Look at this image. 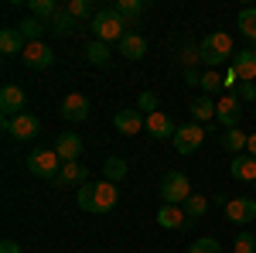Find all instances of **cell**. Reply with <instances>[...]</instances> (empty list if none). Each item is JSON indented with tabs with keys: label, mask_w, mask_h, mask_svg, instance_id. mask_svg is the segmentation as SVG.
Masks as SVG:
<instances>
[{
	"label": "cell",
	"mask_w": 256,
	"mask_h": 253,
	"mask_svg": "<svg viewBox=\"0 0 256 253\" xmlns=\"http://www.w3.org/2000/svg\"><path fill=\"white\" fill-rule=\"evenodd\" d=\"M0 127L14 137V140H34V137L41 134V120L34 117V113H28V110L18 113V117H4V120H0Z\"/></svg>",
	"instance_id": "8992f818"
},
{
	"label": "cell",
	"mask_w": 256,
	"mask_h": 253,
	"mask_svg": "<svg viewBox=\"0 0 256 253\" xmlns=\"http://www.w3.org/2000/svg\"><path fill=\"white\" fill-rule=\"evenodd\" d=\"M246 154L256 157V134H250V144H246Z\"/></svg>",
	"instance_id": "60d3db41"
},
{
	"label": "cell",
	"mask_w": 256,
	"mask_h": 253,
	"mask_svg": "<svg viewBox=\"0 0 256 253\" xmlns=\"http://www.w3.org/2000/svg\"><path fill=\"white\" fill-rule=\"evenodd\" d=\"M31 14L41 21H52L58 14V7H55V0H31Z\"/></svg>",
	"instance_id": "f546056e"
},
{
	"label": "cell",
	"mask_w": 256,
	"mask_h": 253,
	"mask_svg": "<svg viewBox=\"0 0 256 253\" xmlns=\"http://www.w3.org/2000/svg\"><path fill=\"white\" fill-rule=\"evenodd\" d=\"M195 62H202V52H198V45L184 41V45H181V65H184V69H192Z\"/></svg>",
	"instance_id": "e575fe53"
},
{
	"label": "cell",
	"mask_w": 256,
	"mask_h": 253,
	"mask_svg": "<svg viewBox=\"0 0 256 253\" xmlns=\"http://www.w3.org/2000/svg\"><path fill=\"white\" fill-rule=\"evenodd\" d=\"M158 226H164V229H188L192 219L184 215L181 205H160L158 209Z\"/></svg>",
	"instance_id": "9a60e30c"
},
{
	"label": "cell",
	"mask_w": 256,
	"mask_h": 253,
	"mask_svg": "<svg viewBox=\"0 0 256 253\" xmlns=\"http://www.w3.org/2000/svg\"><path fill=\"white\" fill-rule=\"evenodd\" d=\"M232 250L236 253H256V236L253 233H239L232 239Z\"/></svg>",
	"instance_id": "d590c367"
},
{
	"label": "cell",
	"mask_w": 256,
	"mask_h": 253,
	"mask_svg": "<svg viewBox=\"0 0 256 253\" xmlns=\"http://www.w3.org/2000/svg\"><path fill=\"white\" fill-rule=\"evenodd\" d=\"M116 185L113 181H86L82 188H76V202L82 212H110L116 205Z\"/></svg>",
	"instance_id": "6da1fadb"
},
{
	"label": "cell",
	"mask_w": 256,
	"mask_h": 253,
	"mask_svg": "<svg viewBox=\"0 0 256 253\" xmlns=\"http://www.w3.org/2000/svg\"><path fill=\"white\" fill-rule=\"evenodd\" d=\"M229 175L236 181H256V157L250 154H236L232 164H229Z\"/></svg>",
	"instance_id": "d6986e66"
},
{
	"label": "cell",
	"mask_w": 256,
	"mask_h": 253,
	"mask_svg": "<svg viewBox=\"0 0 256 253\" xmlns=\"http://www.w3.org/2000/svg\"><path fill=\"white\" fill-rule=\"evenodd\" d=\"M120 55L130 59V62L144 59V55H147V38H144V35H134V31H126L123 41H120Z\"/></svg>",
	"instance_id": "2e32d148"
},
{
	"label": "cell",
	"mask_w": 256,
	"mask_h": 253,
	"mask_svg": "<svg viewBox=\"0 0 256 253\" xmlns=\"http://www.w3.org/2000/svg\"><path fill=\"white\" fill-rule=\"evenodd\" d=\"M253 192H256V181H253Z\"/></svg>",
	"instance_id": "b9f144b4"
},
{
	"label": "cell",
	"mask_w": 256,
	"mask_h": 253,
	"mask_svg": "<svg viewBox=\"0 0 256 253\" xmlns=\"http://www.w3.org/2000/svg\"><path fill=\"white\" fill-rule=\"evenodd\" d=\"M48 28V21H41V18H24L18 24V31L24 35V41L31 45V41H41V31Z\"/></svg>",
	"instance_id": "cb8c5ba5"
},
{
	"label": "cell",
	"mask_w": 256,
	"mask_h": 253,
	"mask_svg": "<svg viewBox=\"0 0 256 253\" xmlns=\"http://www.w3.org/2000/svg\"><path fill=\"white\" fill-rule=\"evenodd\" d=\"M24 103H28V93H24L20 86H4V89H0V110H4V117L24 113Z\"/></svg>",
	"instance_id": "7c38bea8"
},
{
	"label": "cell",
	"mask_w": 256,
	"mask_h": 253,
	"mask_svg": "<svg viewBox=\"0 0 256 253\" xmlns=\"http://www.w3.org/2000/svg\"><path fill=\"white\" fill-rule=\"evenodd\" d=\"M113 7H116L126 21H134V18H140V14H144V4H140V0H120V4H113Z\"/></svg>",
	"instance_id": "d6a6232c"
},
{
	"label": "cell",
	"mask_w": 256,
	"mask_h": 253,
	"mask_svg": "<svg viewBox=\"0 0 256 253\" xmlns=\"http://www.w3.org/2000/svg\"><path fill=\"white\" fill-rule=\"evenodd\" d=\"M226 219H229L232 226H246V222H253V219H256V198H229V205H226Z\"/></svg>",
	"instance_id": "9c48e42d"
},
{
	"label": "cell",
	"mask_w": 256,
	"mask_h": 253,
	"mask_svg": "<svg viewBox=\"0 0 256 253\" xmlns=\"http://www.w3.org/2000/svg\"><path fill=\"white\" fill-rule=\"evenodd\" d=\"M232 69H236L239 82H253L256 79V52L253 48H242L236 59H232Z\"/></svg>",
	"instance_id": "e0dca14e"
},
{
	"label": "cell",
	"mask_w": 256,
	"mask_h": 253,
	"mask_svg": "<svg viewBox=\"0 0 256 253\" xmlns=\"http://www.w3.org/2000/svg\"><path fill=\"white\" fill-rule=\"evenodd\" d=\"M188 195H192V181H188L184 171H168V175H164V181H160V198H164V205H184Z\"/></svg>",
	"instance_id": "5b68a950"
},
{
	"label": "cell",
	"mask_w": 256,
	"mask_h": 253,
	"mask_svg": "<svg viewBox=\"0 0 256 253\" xmlns=\"http://www.w3.org/2000/svg\"><path fill=\"white\" fill-rule=\"evenodd\" d=\"M92 35L102 45H110V41L120 45L123 35H126V18L120 14L116 7H102V11H96V18H92Z\"/></svg>",
	"instance_id": "3957f363"
},
{
	"label": "cell",
	"mask_w": 256,
	"mask_h": 253,
	"mask_svg": "<svg viewBox=\"0 0 256 253\" xmlns=\"http://www.w3.org/2000/svg\"><path fill=\"white\" fill-rule=\"evenodd\" d=\"M58 185H86V164H62V175H58Z\"/></svg>",
	"instance_id": "603a6c76"
},
{
	"label": "cell",
	"mask_w": 256,
	"mask_h": 253,
	"mask_svg": "<svg viewBox=\"0 0 256 253\" xmlns=\"http://www.w3.org/2000/svg\"><path fill=\"white\" fill-rule=\"evenodd\" d=\"M65 11H68L76 21H79V18H96V11H92V4H89V0H68V4H65Z\"/></svg>",
	"instance_id": "1f68e13d"
},
{
	"label": "cell",
	"mask_w": 256,
	"mask_h": 253,
	"mask_svg": "<svg viewBox=\"0 0 256 253\" xmlns=\"http://www.w3.org/2000/svg\"><path fill=\"white\" fill-rule=\"evenodd\" d=\"M86 55H89V62H92V65H106V62H110V45L92 41V45L86 48Z\"/></svg>",
	"instance_id": "4dcf8cb0"
},
{
	"label": "cell",
	"mask_w": 256,
	"mask_h": 253,
	"mask_svg": "<svg viewBox=\"0 0 256 253\" xmlns=\"http://www.w3.org/2000/svg\"><path fill=\"white\" fill-rule=\"evenodd\" d=\"M188 253H222V246H218V239H212V236H205V239H195Z\"/></svg>",
	"instance_id": "8d00e7d4"
},
{
	"label": "cell",
	"mask_w": 256,
	"mask_h": 253,
	"mask_svg": "<svg viewBox=\"0 0 256 253\" xmlns=\"http://www.w3.org/2000/svg\"><path fill=\"white\" fill-rule=\"evenodd\" d=\"M48 24H52V31H55V35H72V31H76V18H72L68 11H58Z\"/></svg>",
	"instance_id": "f1b7e54d"
},
{
	"label": "cell",
	"mask_w": 256,
	"mask_h": 253,
	"mask_svg": "<svg viewBox=\"0 0 256 253\" xmlns=\"http://www.w3.org/2000/svg\"><path fill=\"white\" fill-rule=\"evenodd\" d=\"M202 89H205V96L222 93V89H226V76H222V72H216V69H208V72L202 76Z\"/></svg>",
	"instance_id": "83f0119b"
},
{
	"label": "cell",
	"mask_w": 256,
	"mask_h": 253,
	"mask_svg": "<svg viewBox=\"0 0 256 253\" xmlns=\"http://www.w3.org/2000/svg\"><path fill=\"white\" fill-rule=\"evenodd\" d=\"M174 120L168 117V113H150V117H147V134L150 137H158V140H164V137H174Z\"/></svg>",
	"instance_id": "ac0fdd59"
},
{
	"label": "cell",
	"mask_w": 256,
	"mask_h": 253,
	"mask_svg": "<svg viewBox=\"0 0 256 253\" xmlns=\"http://www.w3.org/2000/svg\"><path fill=\"white\" fill-rule=\"evenodd\" d=\"M184 86H202V76L195 69H184Z\"/></svg>",
	"instance_id": "f35d334b"
},
{
	"label": "cell",
	"mask_w": 256,
	"mask_h": 253,
	"mask_svg": "<svg viewBox=\"0 0 256 253\" xmlns=\"http://www.w3.org/2000/svg\"><path fill=\"white\" fill-rule=\"evenodd\" d=\"M28 48V41H24V35H20L18 28H4L0 31V52L4 55H20Z\"/></svg>",
	"instance_id": "ffe728a7"
},
{
	"label": "cell",
	"mask_w": 256,
	"mask_h": 253,
	"mask_svg": "<svg viewBox=\"0 0 256 253\" xmlns=\"http://www.w3.org/2000/svg\"><path fill=\"white\" fill-rule=\"evenodd\" d=\"M239 35L256 45V7H242L239 11Z\"/></svg>",
	"instance_id": "d4e9b609"
},
{
	"label": "cell",
	"mask_w": 256,
	"mask_h": 253,
	"mask_svg": "<svg viewBox=\"0 0 256 253\" xmlns=\"http://www.w3.org/2000/svg\"><path fill=\"white\" fill-rule=\"evenodd\" d=\"M216 120L226 127V130H232V127H239V120H242V103H239L236 93H226V96L218 99V113Z\"/></svg>",
	"instance_id": "ba28073f"
},
{
	"label": "cell",
	"mask_w": 256,
	"mask_h": 253,
	"mask_svg": "<svg viewBox=\"0 0 256 253\" xmlns=\"http://www.w3.org/2000/svg\"><path fill=\"white\" fill-rule=\"evenodd\" d=\"M0 253H20V243L18 239H4L0 243Z\"/></svg>",
	"instance_id": "ab89813d"
},
{
	"label": "cell",
	"mask_w": 256,
	"mask_h": 253,
	"mask_svg": "<svg viewBox=\"0 0 256 253\" xmlns=\"http://www.w3.org/2000/svg\"><path fill=\"white\" fill-rule=\"evenodd\" d=\"M62 117L72 120V123H82V120L89 117V99L82 96V93H68V96L62 99Z\"/></svg>",
	"instance_id": "5bb4252c"
},
{
	"label": "cell",
	"mask_w": 256,
	"mask_h": 253,
	"mask_svg": "<svg viewBox=\"0 0 256 253\" xmlns=\"http://www.w3.org/2000/svg\"><path fill=\"white\" fill-rule=\"evenodd\" d=\"M137 110H140V113H147V117H150V113H158V93L144 89V93L137 96Z\"/></svg>",
	"instance_id": "836d02e7"
},
{
	"label": "cell",
	"mask_w": 256,
	"mask_h": 253,
	"mask_svg": "<svg viewBox=\"0 0 256 253\" xmlns=\"http://www.w3.org/2000/svg\"><path fill=\"white\" fill-rule=\"evenodd\" d=\"M113 127H116L123 137H134L140 130H147V117L140 113V110H120L116 117H113Z\"/></svg>",
	"instance_id": "8fae6325"
},
{
	"label": "cell",
	"mask_w": 256,
	"mask_h": 253,
	"mask_svg": "<svg viewBox=\"0 0 256 253\" xmlns=\"http://www.w3.org/2000/svg\"><path fill=\"white\" fill-rule=\"evenodd\" d=\"M239 96L246 99V103H253V99H256V86H253V82H239Z\"/></svg>",
	"instance_id": "74e56055"
},
{
	"label": "cell",
	"mask_w": 256,
	"mask_h": 253,
	"mask_svg": "<svg viewBox=\"0 0 256 253\" xmlns=\"http://www.w3.org/2000/svg\"><path fill=\"white\" fill-rule=\"evenodd\" d=\"M55 154L62 157V164H76L82 154V137L76 134H58L55 137Z\"/></svg>",
	"instance_id": "4fadbf2b"
},
{
	"label": "cell",
	"mask_w": 256,
	"mask_h": 253,
	"mask_svg": "<svg viewBox=\"0 0 256 253\" xmlns=\"http://www.w3.org/2000/svg\"><path fill=\"white\" fill-rule=\"evenodd\" d=\"M216 113H218V103H212V96H198L195 103H192L195 123H208V120H216Z\"/></svg>",
	"instance_id": "44dd1931"
},
{
	"label": "cell",
	"mask_w": 256,
	"mask_h": 253,
	"mask_svg": "<svg viewBox=\"0 0 256 253\" xmlns=\"http://www.w3.org/2000/svg\"><path fill=\"white\" fill-rule=\"evenodd\" d=\"M20 62H24L28 69H48V65L55 62V52H52L44 41H31V45L20 52Z\"/></svg>",
	"instance_id": "30bf717a"
},
{
	"label": "cell",
	"mask_w": 256,
	"mask_h": 253,
	"mask_svg": "<svg viewBox=\"0 0 256 253\" xmlns=\"http://www.w3.org/2000/svg\"><path fill=\"white\" fill-rule=\"evenodd\" d=\"M181 209H184V215H188V219L195 222V219H202V215L208 212V198H202V195L192 192V195H188V202H184Z\"/></svg>",
	"instance_id": "4316f807"
},
{
	"label": "cell",
	"mask_w": 256,
	"mask_h": 253,
	"mask_svg": "<svg viewBox=\"0 0 256 253\" xmlns=\"http://www.w3.org/2000/svg\"><path fill=\"white\" fill-rule=\"evenodd\" d=\"M246 144H250V134H242L239 127H232V130H226V134H222V147H226V151H232V154H242V151H246Z\"/></svg>",
	"instance_id": "7402d4cb"
},
{
	"label": "cell",
	"mask_w": 256,
	"mask_h": 253,
	"mask_svg": "<svg viewBox=\"0 0 256 253\" xmlns=\"http://www.w3.org/2000/svg\"><path fill=\"white\" fill-rule=\"evenodd\" d=\"M126 171H130V168H126L123 157H110V161L102 164V181H113V185H116V181L126 178Z\"/></svg>",
	"instance_id": "484cf974"
},
{
	"label": "cell",
	"mask_w": 256,
	"mask_h": 253,
	"mask_svg": "<svg viewBox=\"0 0 256 253\" xmlns=\"http://www.w3.org/2000/svg\"><path fill=\"white\" fill-rule=\"evenodd\" d=\"M28 171L34 178H44V181H58L62 157L55 154V147H38V151L28 154Z\"/></svg>",
	"instance_id": "277c9868"
},
{
	"label": "cell",
	"mask_w": 256,
	"mask_h": 253,
	"mask_svg": "<svg viewBox=\"0 0 256 253\" xmlns=\"http://www.w3.org/2000/svg\"><path fill=\"white\" fill-rule=\"evenodd\" d=\"M198 52H202V62L208 65V69H216L222 62L236 59V45H232V35H226V31H212V35H205V38L198 41Z\"/></svg>",
	"instance_id": "7a4b0ae2"
},
{
	"label": "cell",
	"mask_w": 256,
	"mask_h": 253,
	"mask_svg": "<svg viewBox=\"0 0 256 253\" xmlns=\"http://www.w3.org/2000/svg\"><path fill=\"white\" fill-rule=\"evenodd\" d=\"M202 140H205L202 123H184V127H178L174 137H171V144H174L178 154H195L198 147H202Z\"/></svg>",
	"instance_id": "52a82bcc"
}]
</instances>
